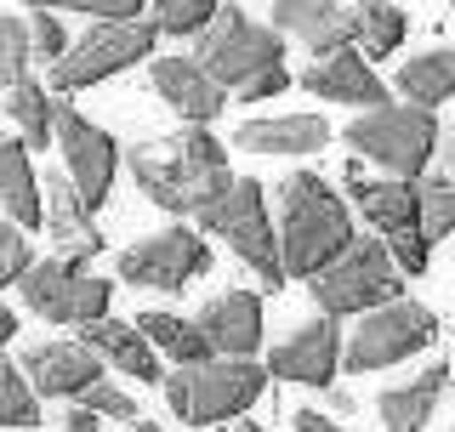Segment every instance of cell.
<instances>
[{
	"label": "cell",
	"instance_id": "obj_39",
	"mask_svg": "<svg viewBox=\"0 0 455 432\" xmlns=\"http://www.w3.org/2000/svg\"><path fill=\"white\" fill-rule=\"evenodd\" d=\"M12 336H18V313H12V308H0V348H6Z\"/></svg>",
	"mask_w": 455,
	"mask_h": 432
},
{
	"label": "cell",
	"instance_id": "obj_26",
	"mask_svg": "<svg viewBox=\"0 0 455 432\" xmlns=\"http://www.w3.org/2000/svg\"><path fill=\"white\" fill-rule=\"evenodd\" d=\"M137 330L165 358H177V364H205V358H217V348L205 341L199 319H182V313H137Z\"/></svg>",
	"mask_w": 455,
	"mask_h": 432
},
{
	"label": "cell",
	"instance_id": "obj_20",
	"mask_svg": "<svg viewBox=\"0 0 455 432\" xmlns=\"http://www.w3.org/2000/svg\"><path fill=\"white\" fill-rule=\"evenodd\" d=\"M274 28L313 46V57L341 52L359 40V23H353V12L341 0H274Z\"/></svg>",
	"mask_w": 455,
	"mask_h": 432
},
{
	"label": "cell",
	"instance_id": "obj_13",
	"mask_svg": "<svg viewBox=\"0 0 455 432\" xmlns=\"http://www.w3.org/2000/svg\"><path fill=\"white\" fill-rule=\"evenodd\" d=\"M57 148H63L68 182L80 188L85 205H92V211L108 205L114 171H120V148H114V137L97 120H85L75 103H63V108H57Z\"/></svg>",
	"mask_w": 455,
	"mask_h": 432
},
{
	"label": "cell",
	"instance_id": "obj_21",
	"mask_svg": "<svg viewBox=\"0 0 455 432\" xmlns=\"http://www.w3.org/2000/svg\"><path fill=\"white\" fill-rule=\"evenodd\" d=\"M331 142V120L324 114H262V120H245L234 132V148L251 154H319Z\"/></svg>",
	"mask_w": 455,
	"mask_h": 432
},
{
	"label": "cell",
	"instance_id": "obj_2",
	"mask_svg": "<svg viewBox=\"0 0 455 432\" xmlns=\"http://www.w3.org/2000/svg\"><path fill=\"white\" fill-rule=\"evenodd\" d=\"M274 205H279V251H284V273L291 279H319L359 239L353 216H347V199L319 171H291L274 188Z\"/></svg>",
	"mask_w": 455,
	"mask_h": 432
},
{
	"label": "cell",
	"instance_id": "obj_35",
	"mask_svg": "<svg viewBox=\"0 0 455 432\" xmlns=\"http://www.w3.org/2000/svg\"><path fill=\"white\" fill-rule=\"evenodd\" d=\"M28 268H35V256H28V234L18 222H6V228H0V291H6V284H23Z\"/></svg>",
	"mask_w": 455,
	"mask_h": 432
},
{
	"label": "cell",
	"instance_id": "obj_19",
	"mask_svg": "<svg viewBox=\"0 0 455 432\" xmlns=\"http://www.w3.org/2000/svg\"><path fill=\"white\" fill-rule=\"evenodd\" d=\"M46 234L57 239V256L75 268H85L108 244L103 228L92 222V205L80 199V188L68 177H46Z\"/></svg>",
	"mask_w": 455,
	"mask_h": 432
},
{
	"label": "cell",
	"instance_id": "obj_9",
	"mask_svg": "<svg viewBox=\"0 0 455 432\" xmlns=\"http://www.w3.org/2000/svg\"><path fill=\"white\" fill-rule=\"evenodd\" d=\"M160 46V23L154 18H125V23H92L85 35L52 63V92H85V85H103L125 68H137L142 57H154Z\"/></svg>",
	"mask_w": 455,
	"mask_h": 432
},
{
	"label": "cell",
	"instance_id": "obj_44",
	"mask_svg": "<svg viewBox=\"0 0 455 432\" xmlns=\"http://www.w3.org/2000/svg\"><path fill=\"white\" fill-rule=\"evenodd\" d=\"M0 142H6V137H0Z\"/></svg>",
	"mask_w": 455,
	"mask_h": 432
},
{
	"label": "cell",
	"instance_id": "obj_5",
	"mask_svg": "<svg viewBox=\"0 0 455 432\" xmlns=\"http://www.w3.org/2000/svg\"><path fill=\"white\" fill-rule=\"evenodd\" d=\"M307 291H313L324 319H364V313L404 296V268L393 262L387 239H353Z\"/></svg>",
	"mask_w": 455,
	"mask_h": 432
},
{
	"label": "cell",
	"instance_id": "obj_41",
	"mask_svg": "<svg viewBox=\"0 0 455 432\" xmlns=\"http://www.w3.org/2000/svg\"><path fill=\"white\" fill-rule=\"evenodd\" d=\"M132 432H165V427H160V421H137Z\"/></svg>",
	"mask_w": 455,
	"mask_h": 432
},
{
	"label": "cell",
	"instance_id": "obj_29",
	"mask_svg": "<svg viewBox=\"0 0 455 432\" xmlns=\"http://www.w3.org/2000/svg\"><path fill=\"white\" fill-rule=\"evenodd\" d=\"M40 421V393H35V381L23 376V364H6L0 358V432H28Z\"/></svg>",
	"mask_w": 455,
	"mask_h": 432
},
{
	"label": "cell",
	"instance_id": "obj_4",
	"mask_svg": "<svg viewBox=\"0 0 455 432\" xmlns=\"http://www.w3.org/2000/svg\"><path fill=\"white\" fill-rule=\"evenodd\" d=\"M160 387L171 415L188 427L239 421L267 393V364H256V358H205V364H177Z\"/></svg>",
	"mask_w": 455,
	"mask_h": 432
},
{
	"label": "cell",
	"instance_id": "obj_24",
	"mask_svg": "<svg viewBox=\"0 0 455 432\" xmlns=\"http://www.w3.org/2000/svg\"><path fill=\"white\" fill-rule=\"evenodd\" d=\"M46 188H40L35 177V160H28V142H0V199H6L12 222L23 228H40L46 222V199H40Z\"/></svg>",
	"mask_w": 455,
	"mask_h": 432
},
{
	"label": "cell",
	"instance_id": "obj_1",
	"mask_svg": "<svg viewBox=\"0 0 455 432\" xmlns=\"http://www.w3.org/2000/svg\"><path fill=\"white\" fill-rule=\"evenodd\" d=\"M132 177H137V188L171 216H205L239 182L234 171H228V148L205 125H182V132L137 142Z\"/></svg>",
	"mask_w": 455,
	"mask_h": 432
},
{
	"label": "cell",
	"instance_id": "obj_43",
	"mask_svg": "<svg viewBox=\"0 0 455 432\" xmlns=\"http://www.w3.org/2000/svg\"><path fill=\"white\" fill-rule=\"evenodd\" d=\"M0 205H6V199H0Z\"/></svg>",
	"mask_w": 455,
	"mask_h": 432
},
{
	"label": "cell",
	"instance_id": "obj_12",
	"mask_svg": "<svg viewBox=\"0 0 455 432\" xmlns=\"http://www.w3.org/2000/svg\"><path fill=\"white\" fill-rule=\"evenodd\" d=\"M199 273H211V244L194 228H165L120 251V279L137 291H188Z\"/></svg>",
	"mask_w": 455,
	"mask_h": 432
},
{
	"label": "cell",
	"instance_id": "obj_33",
	"mask_svg": "<svg viewBox=\"0 0 455 432\" xmlns=\"http://www.w3.org/2000/svg\"><path fill=\"white\" fill-rule=\"evenodd\" d=\"M142 6H154V0H28V12H85L92 23L142 18Z\"/></svg>",
	"mask_w": 455,
	"mask_h": 432
},
{
	"label": "cell",
	"instance_id": "obj_16",
	"mask_svg": "<svg viewBox=\"0 0 455 432\" xmlns=\"http://www.w3.org/2000/svg\"><path fill=\"white\" fill-rule=\"evenodd\" d=\"M148 75H154V92L171 103V114H177L182 125H211L228 108V85L211 75L194 52L188 57H154Z\"/></svg>",
	"mask_w": 455,
	"mask_h": 432
},
{
	"label": "cell",
	"instance_id": "obj_32",
	"mask_svg": "<svg viewBox=\"0 0 455 432\" xmlns=\"http://www.w3.org/2000/svg\"><path fill=\"white\" fill-rule=\"evenodd\" d=\"M28 57H35L28 23L23 18H0V92H12L18 80H28Z\"/></svg>",
	"mask_w": 455,
	"mask_h": 432
},
{
	"label": "cell",
	"instance_id": "obj_28",
	"mask_svg": "<svg viewBox=\"0 0 455 432\" xmlns=\"http://www.w3.org/2000/svg\"><path fill=\"white\" fill-rule=\"evenodd\" d=\"M353 23H359V52L364 57H393L404 46V28H410L393 0H364V6L353 12Z\"/></svg>",
	"mask_w": 455,
	"mask_h": 432
},
{
	"label": "cell",
	"instance_id": "obj_14",
	"mask_svg": "<svg viewBox=\"0 0 455 432\" xmlns=\"http://www.w3.org/2000/svg\"><path fill=\"white\" fill-rule=\"evenodd\" d=\"M341 358H347V341H341L336 319L319 313V319L296 324L291 336L267 353V376H274V381H296V387H319V393H324V387L336 381Z\"/></svg>",
	"mask_w": 455,
	"mask_h": 432
},
{
	"label": "cell",
	"instance_id": "obj_3",
	"mask_svg": "<svg viewBox=\"0 0 455 432\" xmlns=\"http://www.w3.org/2000/svg\"><path fill=\"white\" fill-rule=\"evenodd\" d=\"M359 160L381 165L387 177L421 182V171L433 165V154L444 148V132H438V114L421 103H381L370 114H353L347 132H341Z\"/></svg>",
	"mask_w": 455,
	"mask_h": 432
},
{
	"label": "cell",
	"instance_id": "obj_6",
	"mask_svg": "<svg viewBox=\"0 0 455 432\" xmlns=\"http://www.w3.org/2000/svg\"><path fill=\"white\" fill-rule=\"evenodd\" d=\"M194 57L217 75L234 97H245L251 85L284 68V35L274 23H256L245 12H217L211 28L194 35Z\"/></svg>",
	"mask_w": 455,
	"mask_h": 432
},
{
	"label": "cell",
	"instance_id": "obj_27",
	"mask_svg": "<svg viewBox=\"0 0 455 432\" xmlns=\"http://www.w3.org/2000/svg\"><path fill=\"white\" fill-rule=\"evenodd\" d=\"M57 108H63V97L46 92L40 80H18L6 92V114L18 120V132H23L28 148H46V142L57 137Z\"/></svg>",
	"mask_w": 455,
	"mask_h": 432
},
{
	"label": "cell",
	"instance_id": "obj_38",
	"mask_svg": "<svg viewBox=\"0 0 455 432\" xmlns=\"http://www.w3.org/2000/svg\"><path fill=\"white\" fill-rule=\"evenodd\" d=\"M63 432H103V421H97L92 410H75V415L63 421Z\"/></svg>",
	"mask_w": 455,
	"mask_h": 432
},
{
	"label": "cell",
	"instance_id": "obj_7",
	"mask_svg": "<svg viewBox=\"0 0 455 432\" xmlns=\"http://www.w3.org/2000/svg\"><path fill=\"white\" fill-rule=\"evenodd\" d=\"M341 182H347L353 205L364 211V222L393 244V262L404 268L410 279H416V273H427V256H433V244H427V234H421V182H404V177H370L364 160H347Z\"/></svg>",
	"mask_w": 455,
	"mask_h": 432
},
{
	"label": "cell",
	"instance_id": "obj_8",
	"mask_svg": "<svg viewBox=\"0 0 455 432\" xmlns=\"http://www.w3.org/2000/svg\"><path fill=\"white\" fill-rule=\"evenodd\" d=\"M211 239H228V251L245 262L267 291H279L291 273H284V251H279V234H274V216H267V194L256 177H239L217 205L199 216Z\"/></svg>",
	"mask_w": 455,
	"mask_h": 432
},
{
	"label": "cell",
	"instance_id": "obj_31",
	"mask_svg": "<svg viewBox=\"0 0 455 432\" xmlns=\"http://www.w3.org/2000/svg\"><path fill=\"white\" fill-rule=\"evenodd\" d=\"M228 6V0H154V23H160V35H199V28H211V18Z\"/></svg>",
	"mask_w": 455,
	"mask_h": 432
},
{
	"label": "cell",
	"instance_id": "obj_30",
	"mask_svg": "<svg viewBox=\"0 0 455 432\" xmlns=\"http://www.w3.org/2000/svg\"><path fill=\"white\" fill-rule=\"evenodd\" d=\"M421 234L427 244L455 234V177H421Z\"/></svg>",
	"mask_w": 455,
	"mask_h": 432
},
{
	"label": "cell",
	"instance_id": "obj_22",
	"mask_svg": "<svg viewBox=\"0 0 455 432\" xmlns=\"http://www.w3.org/2000/svg\"><path fill=\"white\" fill-rule=\"evenodd\" d=\"M444 387H450V364H427L421 376L387 387V393L376 398L381 427H387V432H427V427H433L438 398H444Z\"/></svg>",
	"mask_w": 455,
	"mask_h": 432
},
{
	"label": "cell",
	"instance_id": "obj_40",
	"mask_svg": "<svg viewBox=\"0 0 455 432\" xmlns=\"http://www.w3.org/2000/svg\"><path fill=\"white\" fill-rule=\"evenodd\" d=\"M438 154H444V160H450V177H455V125L444 132V148H438Z\"/></svg>",
	"mask_w": 455,
	"mask_h": 432
},
{
	"label": "cell",
	"instance_id": "obj_17",
	"mask_svg": "<svg viewBox=\"0 0 455 432\" xmlns=\"http://www.w3.org/2000/svg\"><path fill=\"white\" fill-rule=\"evenodd\" d=\"M302 85L319 97V103H353L359 114L387 103V85H381V75L370 68V57L359 46H341V52L313 57V63L302 68Z\"/></svg>",
	"mask_w": 455,
	"mask_h": 432
},
{
	"label": "cell",
	"instance_id": "obj_15",
	"mask_svg": "<svg viewBox=\"0 0 455 432\" xmlns=\"http://www.w3.org/2000/svg\"><path fill=\"white\" fill-rule=\"evenodd\" d=\"M23 376L35 381L40 398H85L103 376L108 358L97 348H85V341H35V348H23Z\"/></svg>",
	"mask_w": 455,
	"mask_h": 432
},
{
	"label": "cell",
	"instance_id": "obj_18",
	"mask_svg": "<svg viewBox=\"0 0 455 432\" xmlns=\"http://www.w3.org/2000/svg\"><path fill=\"white\" fill-rule=\"evenodd\" d=\"M194 319L205 330V341L217 348V358H251L262 348V296H251V291L211 296Z\"/></svg>",
	"mask_w": 455,
	"mask_h": 432
},
{
	"label": "cell",
	"instance_id": "obj_42",
	"mask_svg": "<svg viewBox=\"0 0 455 432\" xmlns=\"http://www.w3.org/2000/svg\"><path fill=\"white\" fill-rule=\"evenodd\" d=\"M234 432H262V427H256V421H239V427H234Z\"/></svg>",
	"mask_w": 455,
	"mask_h": 432
},
{
	"label": "cell",
	"instance_id": "obj_36",
	"mask_svg": "<svg viewBox=\"0 0 455 432\" xmlns=\"http://www.w3.org/2000/svg\"><path fill=\"white\" fill-rule=\"evenodd\" d=\"M28 40H35V57H63L68 52V35H63V23H57V12H35L28 18Z\"/></svg>",
	"mask_w": 455,
	"mask_h": 432
},
{
	"label": "cell",
	"instance_id": "obj_23",
	"mask_svg": "<svg viewBox=\"0 0 455 432\" xmlns=\"http://www.w3.org/2000/svg\"><path fill=\"white\" fill-rule=\"evenodd\" d=\"M80 341L103 353L108 364L120 370V376L165 381V370H160V348H154V341L142 336L137 324H125V319H97V324H80Z\"/></svg>",
	"mask_w": 455,
	"mask_h": 432
},
{
	"label": "cell",
	"instance_id": "obj_11",
	"mask_svg": "<svg viewBox=\"0 0 455 432\" xmlns=\"http://www.w3.org/2000/svg\"><path fill=\"white\" fill-rule=\"evenodd\" d=\"M18 291H23V308L40 313L46 324H97V319H108V301H114L108 279H97V273L63 262V256L35 262L23 273Z\"/></svg>",
	"mask_w": 455,
	"mask_h": 432
},
{
	"label": "cell",
	"instance_id": "obj_10",
	"mask_svg": "<svg viewBox=\"0 0 455 432\" xmlns=\"http://www.w3.org/2000/svg\"><path fill=\"white\" fill-rule=\"evenodd\" d=\"M433 341H438V313L427 308V301L398 296V301H387V308H376V313H364V319L353 324L347 358H341V364H347L353 376H376V370L404 364L410 353H427Z\"/></svg>",
	"mask_w": 455,
	"mask_h": 432
},
{
	"label": "cell",
	"instance_id": "obj_25",
	"mask_svg": "<svg viewBox=\"0 0 455 432\" xmlns=\"http://www.w3.org/2000/svg\"><path fill=\"white\" fill-rule=\"evenodd\" d=\"M398 92H404L410 103H421V108L450 103L455 97V52L433 46L421 57H404V63H398Z\"/></svg>",
	"mask_w": 455,
	"mask_h": 432
},
{
	"label": "cell",
	"instance_id": "obj_37",
	"mask_svg": "<svg viewBox=\"0 0 455 432\" xmlns=\"http://www.w3.org/2000/svg\"><path fill=\"white\" fill-rule=\"evenodd\" d=\"M291 427H296V432H347L341 421H331L324 410H296V415H291Z\"/></svg>",
	"mask_w": 455,
	"mask_h": 432
},
{
	"label": "cell",
	"instance_id": "obj_34",
	"mask_svg": "<svg viewBox=\"0 0 455 432\" xmlns=\"http://www.w3.org/2000/svg\"><path fill=\"white\" fill-rule=\"evenodd\" d=\"M80 410H92L97 421H132V427L142 421V415H137V398L125 393V387H114V381H97L92 393L80 398Z\"/></svg>",
	"mask_w": 455,
	"mask_h": 432
}]
</instances>
